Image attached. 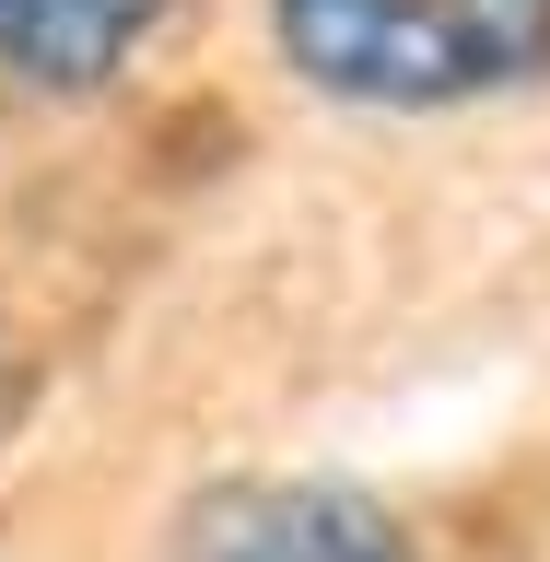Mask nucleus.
<instances>
[{"label":"nucleus","mask_w":550,"mask_h":562,"mask_svg":"<svg viewBox=\"0 0 550 562\" xmlns=\"http://www.w3.org/2000/svg\"><path fill=\"white\" fill-rule=\"evenodd\" d=\"M281 70L363 117H457L550 82V0H270Z\"/></svg>","instance_id":"f257e3e1"},{"label":"nucleus","mask_w":550,"mask_h":562,"mask_svg":"<svg viewBox=\"0 0 550 562\" xmlns=\"http://www.w3.org/2000/svg\"><path fill=\"white\" fill-rule=\"evenodd\" d=\"M188 562H411V527L351 481H281V492H235Z\"/></svg>","instance_id":"f03ea898"},{"label":"nucleus","mask_w":550,"mask_h":562,"mask_svg":"<svg viewBox=\"0 0 550 562\" xmlns=\"http://www.w3.org/2000/svg\"><path fill=\"white\" fill-rule=\"evenodd\" d=\"M176 0H0V70L24 94H117Z\"/></svg>","instance_id":"7ed1b4c3"}]
</instances>
